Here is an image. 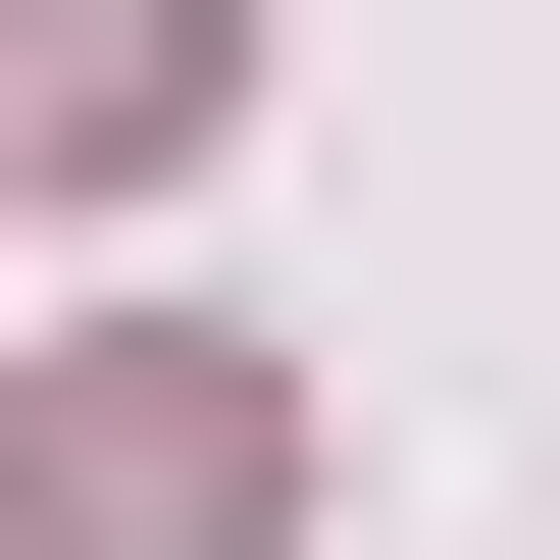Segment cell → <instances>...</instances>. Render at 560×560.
I'll list each match as a JSON object with an SVG mask.
<instances>
[{"label": "cell", "instance_id": "obj_1", "mask_svg": "<svg viewBox=\"0 0 560 560\" xmlns=\"http://www.w3.org/2000/svg\"><path fill=\"white\" fill-rule=\"evenodd\" d=\"M51 560H255V357H103L51 408Z\"/></svg>", "mask_w": 560, "mask_h": 560}, {"label": "cell", "instance_id": "obj_2", "mask_svg": "<svg viewBox=\"0 0 560 560\" xmlns=\"http://www.w3.org/2000/svg\"><path fill=\"white\" fill-rule=\"evenodd\" d=\"M0 153H205V0H0Z\"/></svg>", "mask_w": 560, "mask_h": 560}]
</instances>
